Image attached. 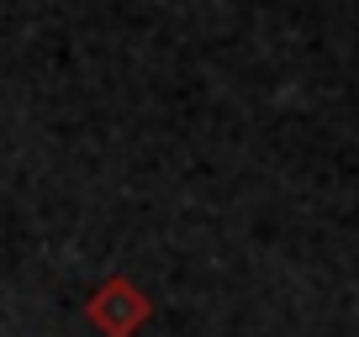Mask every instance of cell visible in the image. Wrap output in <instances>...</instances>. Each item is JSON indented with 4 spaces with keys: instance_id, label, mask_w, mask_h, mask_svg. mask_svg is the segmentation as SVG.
Listing matches in <instances>:
<instances>
[{
    "instance_id": "1",
    "label": "cell",
    "mask_w": 359,
    "mask_h": 337,
    "mask_svg": "<svg viewBox=\"0 0 359 337\" xmlns=\"http://www.w3.org/2000/svg\"><path fill=\"white\" fill-rule=\"evenodd\" d=\"M148 316H154V301H148L127 274H111V280L85 301V322L101 337H137L148 327Z\"/></svg>"
}]
</instances>
